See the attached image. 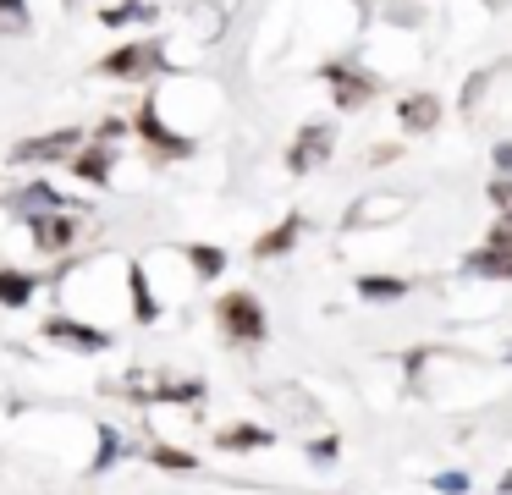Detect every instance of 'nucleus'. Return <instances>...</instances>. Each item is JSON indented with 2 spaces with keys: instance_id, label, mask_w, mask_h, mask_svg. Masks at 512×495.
I'll list each match as a JSON object with an SVG mask.
<instances>
[{
  "instance_id": "nucleus-1",
  "label": "nucleus",
  "mask_w": 512,
  "mask_h": 495,
  "mask_svg": "<svg viewBox=\"0 0 512 495\" xmlns=\"http://www.w3.org/2000/svg\"><path fill=\"white\" fill-rule=\"evenodd\" d=\"M221 325H226V336L243 341V347L265 341V314H259V303L248 292H226L221 297Z\"/></svg>"
},
{
  "instance_id": "nucleus-2",
  "label": "nucleus",
  "mask_w": 512,
  "mask_h": 495,
  "mask_svg": "<svg viewBox=\"0 0 512 495\" xmlns=\"http://www.w3.org/2000/svg\"><path fill=\"white\" fill-rule=\"evenodd\" d=\"M72 143H78V132H50V138H28L12 149L17 165H50V160H67Z\"/></svg>"
},
{
  "instance_id": "nucleus-3",
  "label": "nucleus",
  "mask_w": 512,
  "mask_h": 495,
  "mask_svg": "<svg viewBox=\"0 0 512 495\" xmlns=\"http://www.w3.org/2000/svg\"><path fill=\"white\" fill-rule=\"evenodd\" d=\"M155 61H160L155 44H127V50L105 55L100 72H105V77H144V72H155Z\"/></svg>"
},
{
  "instance_id": "nucleus-4",
  "label": "nucleus",
  "mask_w": 512,
  "mask_h": 495,
  "mask_svg": "<svg viewBox=\"0 0 512 495\" xmlns=\"http://www.w3.org/2000/svg\"><path fill=\"white\" fill-rule=\"evenodd\" d=\"M45 336H56L61 347H72V352H105V347H111V336H105V330L72 325V319H50V330H45Z\"/></svg>"
},
{
  "instance_id": "nucleus-5",
  "label": "nucleus",
  "mask_w": 512,
  "mask_h": 495,
  "mask_svg": "<svg viewBox=\"0 0 512 495\" xmlns=\"http://www.w3.org/2000/svg\"><path fill=\"white\" fill-rule=\"evenodd\" d=\"M61 204H67V198H61L56 187H23V193L12 198V209H17V215H28V220H45V215H61Z\"/></svg>"
},
{
  "instance_id": "nucleus-6",
  "label": "nucleus",
  "mask_w": 512,
  "mask_h": 495,
  "mask_svg": "<svg viewBox=\"0 0 512 495\" xmlns=\"http://www.w3.org/2000/svg\"><path fill=\"white\" fill-rule=\"evenodd\" d=\"M325 154H331V127H309L292 149V171H314V165H325Z\"/></svg>"
},
{
  "instance_id": "nucleus-7",
  "label": "nucleus",
  "mask_w": 512,
  "mask_h": 495,
  "mask_svg": "<svg viewBox=\"0 0 512 495\" xmlns=\"http://www.w3.org/2000/svg\"><path fill=\"white\" fill-rule=\"evenodd\" d=\"M402 127L408 132H430L435 121H441V99H430V94H413V99H402Z\"/></svg>"
},
{
  "instance_id": "nucleus-8",
  "label": "nucleus",
  "mask_w": 512,
  "mask_h": 495,
  "mask_svg": "<svg viewBox=\"0 0 512 495\" xmlns=\"http://www.w3.org/2000/svg\"><path fill=\"white\" fill-rule=\"evenodd\" d=\"M34 242L45 253H61L72 242V220L67 215H45V220H34Z\"/></svg>"
},
{
  "instance_id": "nucleus-9",
  "label": "nucleus",
  "mask_w": 512,
  "mask_h": 495,
  "mask_svg": "<svg viewBox=\"0 0 512 495\" xmlns=\"http://www.w3.org/2000/svg\"><path fill=\"white\" fill-rule=\"evenodd\" d=\"M325 83H336L342 105H358V99H369V94H375V83H369V77H353L347 66H331V72H325Z\"/></svg>"
},
{
  "instance_id": "nucleus-10",
  "label": "nucleus",
  "mask_w": 512,
  "mask_h": 495,
  "mask_svg": "<svg viewBox=\"0 0 512 495\" xmlns=\"http://www.w3.org/2000/svg\"><path fill=\"white\" fill-rule=\"evenodd\" d=\"M358 292H364L369 303H397V297L408 292V281H397V275H364V281H358Z\"/></svg>"
},
{
  "instance_id": "nucleus-11",
  "label": "nucleus",
  "mask_w": 512,
  "mask_h": 495,
  "mask_svg": "<svg viewBox=\"0 0 512 495\" xmlns=\"http://www.w3.org/2000/svg\"><path fill=\"white\" fill-rule=\"evenodd\" d=\"M138 132H144L149 143H160L166 154H188V138H171V132L155 121V110H138Z\"/></svg>"
},
{
  "instance_id": "nucleus-12",
  "label": "nucleus",
  "mask_w": 512,
  "mask_h": 495,
  "mask_svg": "<svg viewBox=\"0 0 512 495\" xmlns=\"http://www.w3.org/2000/svg\"><path fill=\"white\" fill-rule=\"evenodd\" d=\"M474 270H479V275H512V248H501V242H485V248L474 253Z\"/></svg>"
},
{
  "instance_id": "nucleus-13",
  "label": "nucleus",
  "mask_w": 512,
  "mask_h": 495,
  "mask_svg": "<svg viewBox=\"0 0 512 495\" xmlns=\"http://www.w3.org/2000/svg\"><path fill=\"white\" fill-rule=\"evenodd\" d=\"M28 292H34V275H23V270H0V303L23 308V303H28Z\"/></svg>"
},
{
  "instance_id": "nucleus-14",
  "label": "nucleus",
  "mask_w": 512,
  "mask_h": 495,
  "mask_svg": "<svg viewBox=\"0 0 512 495\" xmlns=\"http://www.w3.org/2000/svg\"><path fill=\"white\" fill-rule=\"evenodd\" d=\"M292 237H298V220H281L276 231H265V237H259V259H276V253H287L292 248Z\"/></svg>"
},
{
  "instance_id": "nucleus-15",
  "label": "nucleus",
  "mask_w": 512,
  "mask_h": 495,
  "mask_svg": "<svg viewBox=\"0 0 512 495\" xmlns=\"http://www.w3.org/2000/svg\"><path fill=\"white\" fill-rule=\"evenodd\" d=\"M72 171H78L83 182H105V176H111V154L89 149V154H78V160H72Z\"/></svg>"
},
{
  "instance_id": "nucleus-16",
  "label": "nucleus",
  "mask_w": 512,
  "mask_h": 495,
  "mask_svg": "<svg viewBox=\"0 0 512 495\" xmlns=\"http://www.w3.org/2000/svg\"><path fill=\"white\" fill-rule=\"evenodd\" d=\"M28 28V0H0V33H23Z\"/></svg>"
},
{
  "instance_id": "nucleus-17",
  "label": "nucleus",
  "mask_w": 512,
  "mask_h": 495,
  "mask_svg": "<svg viewBox=\"0 0 512 495\" xmlns=\"http://www.w3.org/2000/svg\"><path fill=\"white\" fill-rule=\"evenodd\" d=\"M265 440H270V429H221V446L226 451H248V446H265Z\"/></svg>"
},
{
  "instance_id": "nucleus-18",
  "label": "nucleus",
  "mask_w": 512,
  "mask_h": 495,
  "mask_svg": "<svg viewBox=\"0 0 512 495\" xmlns=\"http://www.w3.org/2000/svg\"><path fill=\"white\" fill-rule=\"evenodd\" d=\"M155 462H160L166 473H193V468H199V462H193L188 451H177V446H160V451H155Z\"/></svg>"
},
{
  "instance_id": "nucleus-19",
  "label": "nucleus",
  "mask_w": 512,
  "mask_h": 495,
  "mask_svg": "<svg viewBox=\"0 0 512 495\" xmlns=\"http://www.w3.org/2000/svg\"><path fill=\"white\" fill-rule=\"evenodd\" d=\"M188 259L199 264V275H221V264H226L221 253H215V248H204V242H199V248H188Z\"/></svg>"
},
{
  "instance_id": "nucleus-20",
  "label": "nucleus",
  "mask_w": 512,
  "mask_h": 495,
  "mask_svg": "<svg viewBox=\"0 0 512 495\" xmlns=\"http://www.w3.org/2000/svg\"><path fill=\"white\" fill-rule=\"evenodd\" d=\"M490 204H496V215L512 226V182H490Z\"/></svg>"
},
{
  "instance_id": "nucleus-21",
  "label": "nucleus",
  "mask_w": 512,
  "mask_h": 495,
  "mask_svg": "<svg viewBox=\"0 0 512 495\" xmlns=\"http://www.w3.org/2000/svg\"><path fill=\"white\" fill-rule=\"evenodd\" d=\"M133 292H138V297H133V308H138V319H155V297H149V292H144V275H133Z\"/></svg>"
},
{
  "instance_id": "nucleus-22",
  "label": "nucleus",
  "mask_w": 512,
  "mask_h": 495,
  "mask_svg": "<svg viewBox=\"0 0 512 495\" xmlns=\"http://www.w3.org/2000/svg\"><path fill=\"white\" fill-rule=\"evenodd\" d=\"M435 484H441V490H468V479H463V473H441Z\"/></svg>"
},
{
  "instance_id": "nucleus-23",
  "label": "nucleus",
  "mask_w": 512,
  "mask_h": 495,
  "mask_svg": "<svg viewBox=\"0 0 512 495\" xmlns=\"http://www.w3.org/2000/svg\"><path fill=\"white\" fill-rule=\"evenodd\" d=\"M496 171H512V143H501V149H496Z\"/></svg>"
},
{
  "instance_id": "nucleus-24",
  "label": "nucleus",
  "mask_w": 512,
  "mask_h": 495,
  "mask_svg": "<svg viewBox=\"0 0 512 495\" xmlns=\"http://www.w3.org/2000/svg\"><path fill=\"white\" fill-rule=\"evenodd\" d=\"M507 490H512V473H507Z\"/></svg>"
}]
</instances>
